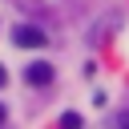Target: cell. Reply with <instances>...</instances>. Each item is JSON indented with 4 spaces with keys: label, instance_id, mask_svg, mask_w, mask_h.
Here are the masks:
<instances>
[{
    "label": "cell",
    "instance_id": "cell-1",
    "mask_svg": "<svg viewBox=\"0 0 129 129\" xmlns=\"http://www.w3.org/2000/svg\"><path fill=\"white\" fill-rule=\"evenodd\" d=\"M48 36L36 28V24H20V28H12V44H20V48H40Z\"/></svg>",
    "mask_w": 129,
    "mask_h": 129
},
{
    "label": "cell",
    "instance_id": "cell-2",
    "mask_svg": "<svg viewBox=\"0 0 129 129\" xmlns=\"http://www.w3.org/2000/svg\"><path fill=\"white\" fill-rule=\"evenodd\" d=\"M28 85H48L52 81V64H44V60H36V64H28Z\"/></svg>",
    "mask_w": 129,
    "mask_h": 129
},
{
    "label": "cell",
    "instance_id": "cell-3",
    "mask_svg": "<svg viewBox=\"0 0 129 129\" xmlns=\"http://www.w3.org/2000/svg\"><path fill=\"white\" fill-rule=\"evenodd\" d=\"M4 81H8V73H4V69H0V85H4Z\"/></svg>",
    "mask_w": 129,
    "mask_h": 129
},
{
    "label": "cell",
    "instance_id": "cell-4",
    "mask_svg": "<svg viewBox=\"0 0 129 129\" xmlns=\"http://www.w3.org/2000/svg\"><path fill=\"white\" fill-rule=\"evenodd\" d=\"M4 117H8V113H4V105H0V125H4Z\"/></svg>",
    "mask_w": 129,
    "mask_h": 129
}]
</instances>
